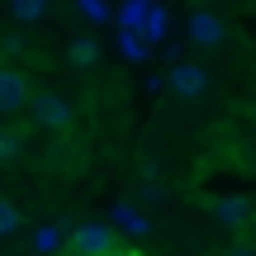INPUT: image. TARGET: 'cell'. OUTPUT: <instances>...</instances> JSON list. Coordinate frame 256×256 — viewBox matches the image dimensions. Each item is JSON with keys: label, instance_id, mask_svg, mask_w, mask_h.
Segmentation results:
<instances>
[{"label": "cell", "instance_id": "1", "mask_svg": "<svg viewBox=\"0 0 256 256\" xmlns=\"http://www.w3.org/2000/svg\"><path fill=\"white\" fill-rule=\"evenodd\" d=\"M28 119L43 128V133H62V128H72V100L43 90V95H34V104H28Z\"/></svg>", "mask_w": 256, "mask_h": 256}, {"label": "cell", "instance_id": "2", "mask_svg": "<svg viewBox=\"0 0 256 256\" xmlns=\"http://www.w3.org/2000/svg\"><path fill=\"white\" fill-rule=\"evenodd\" d=\"M72 252L76 256H119V238L104 223H81V228H72Z\"/></svg>", "mask_w": 256, "mask_h": 256}, {"label": "cell", "instance_id": "3", "mask_svg": "<svg viewBox=\"0 0 256 256\" xmlns=\"http://www.w3.org/2000/svg\"><path fill=\"white\" fill-rule=\"evenodd\" d=\"M34 104V90H28L24 72L19 66H0V114H19Z\"/></svg>", "mask_w": 256, "mask_h": 256}, {"label": "cell", "instance_id": "4", "mask_svg": "<svg viewBox=\"0 0 256 256\" xmlns=\"http://www.w3.org/2000/svg\"><path fill=\"white\" fill-rule=\"evenodd\" d=\"M209 214H214V223H223V228H247L256 204L247 200V194H223V200L209 204Z\"/></svg>", "mask_w": 256, "mask_h": 256}, {"label": "cell", "instance_id": "5", "mask_svg": "<svg viewBox=\"0 0 256 256\" xmlns=\"http://www.w3.org/2000/svg\"><path fill=\"white\" fill-rule=\"evenodd\" d=\"M171 90L180 95V100H194V95L209 90V72H204L200 62H176L171 66Z\"/></svg>", "mask_w": 256, "mask_h": 256}, {"label": "cell", "instance_id": "6", "mask_svg": "<svg viewBox=\"0 0 256 256\" xmlns=\"http://www.w3.org/2000/svg\"><path fill=\"white\" fill-rule=\"evenodd\" d=\"M185 38H190L194 48H218L223 43V19L209 14V10H200V14H190V28H185Z\"/></svg>", "mask_w": 256, "mask_h": 256}, {"label": "cell", "instance_id": "7", "mask_svg": "<svg viewBox=\"0 0 256 256\" xmlns=\"http://www.w3.org/2000/svg\"><path fill=\"white\" fill-rule=\"evenodd\" d=\"M114 223H119L128 238H147V232H152V218H142L133 204H119V209H114Z\"/></svg>", "mask_w": 256, "mask_h": 256}, {"label": "cell", "instance_id": "8", "mask_svg": "<svg viewBox=\"0 0 256 256\" xmlns=\"http://www.w3.org/2000/svg\"><path fill=\"white\" fill-rule=\"evenodd\" d=\"M152 0H128V5L119 10V24L128 28V34H142V24H147V14H152Z\"/></svg>", "mask_w": 256, "mask_h": 256}, {"label": "cell", "instance_id": "9", "mask_svg": "<svg viewBox=\"0 0 256 256\" xmlns=\"http://www.w3.org/2000/svg\"><path fill=\"white\" fill-rule=\"evenodd\" d=\"M10 14H14L19 24H38V19L48 14V0H10Z\"/></svg>", "mask_w": 256, "mask_h": 256}, {"label": "cell", "instance_id": "10", "mask_svg": "<svg viewBox=\"0 0 256 256\" xmlns=\"http://www.w3.org/2000/svg\"><path fill=\"white\" fill-rule=\"evenodd\" d=\"M166 34H171V14H166L162 5H156L152 14H147V24H142V38H147V43H162Z\"/></svg>", "mask_w": 256, "mask_h": 256}, {"label": "cell", "instance_id": "11", "mask_svg": "<svg viewBox=\"0 0 256 256\" xmlns=\"http://www.w3.org/2000/svg\"><path fill=\"white\" fill-rule=\"evenodd\" d=\"M62 242H72V232H62V228H38V232H34V252H38V256L57 252Z\"/></svg>", "mask_w": 256, "mask_h": 256}, {"label": "cell", "instance_id": "12", "mask_svg": "<svg viewBox=\"0 0 256 256\" xmlns=\"http://www.w3.org/2000/svg\"><path fill=\"white\" fill-rule=\"evenodd\" d=\"M19 228H24V214H19L10 200H0V238H14Z\"/></svg>", "mask_w": 256, "mask_h": 256}, {"label": "cell", "instance_id": "13", "mask_svg": "<svg viewBox=\"0 0 256 256\" xmlns=\"http://www.w3.org/2000/svg\"><path fill=\"white\" fill-rule=\"evenodd\" d=\"M95 57H100V43H95V38H76L72 43V62L76 66H90Z\"/></svg>", "mask_w": 256, "mask_h": 256}, {"label": "cell", "instance_id": "14", "mask_svg": "<svg viewBox=\"0 0 256 256\" xmlns=\"http://www.w3.org/2000/svg\"><path fill=\"white\" fill-rule=\"evenodd\" d=\"M119 48H124V57H133V62H142V57H147V43H142V34H128V28L119 34Z\"/></svg>", "mask_w": 256, "mask_h": 256}, {"label": "cell", "instance_id": "15", "mask_svg": "<svg viewBox=\"0 0 256 256\" xmlns=\"http://www.w3.org/2000/svg\"><path fill=\"white\" fill-rule=\"evenodd\" d=\"M19 147H24V138H19L14 128H0V162H14Z\"/></svg>", "mask_w": 256, "mask_h": 256}, {"label": "cell", "instance_id": "16", "mask_svg": "<svg viewBox=\"0 0 256 256\" xmlns=\"http://www.w3.org/2000/svg\"><path fill=\"white\" fill-rule=\"evenodd\" d=\"M76 5H81V14L95 19V24H100V19H110V5H104V0H76Z\"/></svg>", "mask_w": 256, "mask_h": 256}, {"label": "cell", "instance_id": "17", "mask_svg": "<svg viewBox=\"0 0 256 256\" xmlns=\"http://www.w3.org/2000/svg\"><path fill=\"white\" fill-rule=\"evenodd\" d=\"M142 200H147V204H162L166 194H162V185H152V180H147V185H142Z\"/></svg>", "mask_w": 256, "mask_h": 256}, {"label": "cell", "instance_id": "18", "mask_svg": "<svg viewBox=\"0 0 256 256\" xmlns=\"http://www.w3.org/2000/svg\"><path fill=\"white\" fill-rule=\"evenodd\" d=\"M223 256H256V252H252V247H228Z\"/></svg>", "mask_w": 256, "mask_h": 256}, {"label": "cell", "instance_id": "19", "mask_svg": "<svg viewBox=\"0 0 256 256\" xmlns=\"http://www.w3.org/2000/svg\"><path fill=\"white\" fill-rule=\"evenodd\" d=\"M0 256H19V252H0Z\"/></svg>", "mask_w": 256, "mask_h": 256}]
</instances>
